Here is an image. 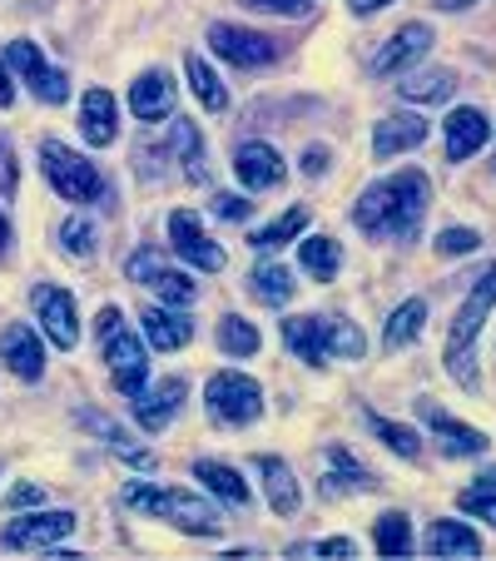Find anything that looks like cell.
Listing matches in <instances>:
<instances>
[{
  "instance_id": "6da1fadb",
  "label": "cell",
  "mask_w": 496,
  "mask_h": 561,
  "mask_svg": "<svg viewBox=\"0 0 496 561\" xmlns=\"http://www.w3.org/2000/svg\"><path fill=\"white\" fill-rule=\"evenodd\" d=\"M427 199H432V184L423 170H397L388 180L368 184L353 204V224L372 239H388V244H412L417 229L427 219Z\"/></svg>"
},
{
  "instance_id": "7a4b0ae2",
  "label": "cell",
  "mask_w": 496,
  "mask_h": 561,
  "mask_svg": "<svg viewBox=\"0 0 496 561\" xmlns=\"http://www.w3.org/2000/svg\"><path fill=\"white\" fill-rule=\"evenodd\" d=\"M125 507L145 512V517H159V522H174V527L189 531V537H219V527H223L219 512L204 497H194V492H170V488H145V482H135V488H125Z\"/></svg>"
},
{
  "instance_id": "3957f363",
  "label": "cell",
  "mask_w": 496,
  "mask_h": 561,
  "mask_svg": "<svg viewBox=\"0 0 496 561\" xmlns=\"http://www.w3.org/2000/svg\"><path fill=\"white\" fill-rule=\"evenodd\" d=\"M496 304V264L486 268V278H476L472 298L462 304V313L452 318V329H447V368H452L457 382H466L472 388L476 373H472V348H476V333H482L486 313H492Z\"/></svg>"
},
{
  "instance_id": "277c9868",
  "label": "cell",
  "mask_w": 496,
  "mask_h": 561,
  "mask_svg": "<svg viewBox=\"0 0 496 561\" xmlns=\"http://www.w3.org/2000/svg\"><path fill=\"white\" fill-rule=\"evenodd\" d=\"M41 170H45V180H50V190L60 194V199H70V204L100 199V170L85 154H74L70 145H60V139H45L41 145Z\"/></svg>"
},
{
  "instance_id": "5b68a950",
  "label": "cell",
  "mask_w": 496,
  "mask_h": 561,
  "mask_svg": "<svg viewBox=\"0 0 496 561\" xmlns=\"http://www.w3.org/2000/svg\"><path fill=\"white\" fill-rule=\"evenodd\" d=\"M204 398H209V417L223 427H243L264 413V388L249 373H214Z\"/></svg>"
},
{
  "instance_id": "8992f818",
  "label": "cell",
  "mask_w": 496,
  "mask_h": 561,
  "mask_svg": "<svg viewBox=\"0 0 496 561\" xmlns=\"http://www.w3.org/2000/svg\"><path fill=\"white\" fill-rule=\"evenodd\" d=\"M125 274L135 278V284L154 288L159 298H170V304H194V298H199V284H194L189 274H180V268H170V254L154 249V244H145L139 254H129Z\"/></svg>"
},
{
  "instance_id": "52a82bcc",
  "label": "cell",
  "mask_w": 496,
  "mask_h": 561,
  "mask_svg": "<svg viewBox=\"0 0 496 561\" xmlns=\"http://www.w3.org/2000/svg\"><path fill=\"white\" fill-rule=\"evenodd\" d=\"M209 50L223 55L229 65L239 70H258V65H274L284 55V45L274 35H258V31H243V25H209Z\"/></svg>"
},
{
  "instance_id": "ba28073f",
  "label": "cell",
  "mask_w": 496,
  "mask_h": 561,
  "mask_svg": "<svg viewBox=\"0 0 496 561\" xmlns=\"http://www.w3.org/2000/svg\"><path fill=\"white\" fill-rule=\"evenodd\" d=\"M5 60H11V70L25 75V85L35 90L41 105H65V100H70V80L45 65V55H41V45L35 41H11L5 45Z\"/></svg>"
},
{
  "instance_id": "9c48e42d",
  "label": "cell",
  "mask_w": 496,
  "mask_h": 561,
  "mask_svg": "<svg viewBox=\"0 0 496 561\" xmlns=\"http://www.w3.org/2000/svg\"><path fill=\"white\" fill-rule=\"evenodd\" d=\"M170 244H174V254L180 259H189L194 268H204V274H219L229 259H223V249L214 244L209 233H204V224H199V214L194 209H174L170 214Z\"/></svg>"
},
{
  "instance_id": "30bf717a",
  "label": "cell",
  "mask_w": 496,
  "mask_h": 561,
  "mask_svg": "<svg viewBox=\"0 0 496 561\" xmlns=\"http://www.w3.org/2000/svg\"><path fill=\"white\" fill-rule=\"evenodd\" d=\"M31 304H35V313H41L45 339H50L55 348L70 353L74 343H80V318H74V298L65 294V288H55V284H41V288L31 294Z\"/></svg>"
},
{
  "instance_id": "8fae6325",
  "label": "cell",
  "mask_w": 496,
  "mask_h": 561,
  "mask_svg": "<svg viewBox=\"0 0 496 561\" xmlns=\"http://www.w3.org/2000/svg\"><path fill=\"white\" fill-rule=\"evenodd\" d=\"M74 531V517L70 512H35V517H21L11 527L0 531V547L11 551H50L60 537Z\"/></svg>"
},
{
  "instance_id": "7c38bea8",
  "label": "cell",
  "mask_w": 496,
  "mask_h": 561,
  "mask_svg": "<svg viewBox=\"0 0 496 561\" xmlns=\"http://www.w3.org/2000/svg\"><path fill=\"white\" fill-rule=\"evenodd\" d=\"M378 488V477L368 472V467L358 462V457L348 453V447H327V457H323V482H318V492H323V502H338V497H348V492H372Z\"/></svg>"
},
{
  "instance_id": "4fadbf2b",
  "label": "cell",
  "mask_w": 496,
  "mask_h": 561,
  "mask_svg": "<svg viewBox=\"0 0 496 561\" xmlns=\"http://www.w3.org/2000/svg\"><path fill=\"white\" fill-rule=\"evenodd\" d=\"M233 174H239L243 190H274V184H284L288 164L274 145L249 139V145H239V154H233Z\"/></svg>"
},
{
  "instance_id": "5bb4252c",
  "label": "cell",
  "mask_w": 496,
  "mask_h": 561,
  "mask_svg": "<svg viewBox=\"0 0 496 561\" xmlns=\"http://www.w3.org/2000/svg\"><path fill=\"white\" fill-rule=\"evenodd\" d=\"M105 363L109 373H115V388L125 392V398H135V392H145V343L135 339V333H109L105 339Z\"/></svg>"
},
{
  "instance_id": "9a60e30c",
  "label": "cell",
  "mask_w": 496,
  "mask_h": 561,
  "mask_svg": "<svg viewBox=\"0 0 496 561\" xmlns=\"http://www.w3.org/2000/svg\"><path fill=\"white\" fill-rule=\"evenodd\" d=\"M427 45H432V25H423V21L402 25V31L392 35V41L382 45L378 55H372V75H397V70H407L412 60H423V55H427Z\"/></svg>"
},
{
  "instance_id": "2e32d148",
  "label": "cell",
  "mask_w": 496,
  "mask_h": 561,
  "mask_svg": "<svg viewBox=\"0 0 496 561\" xmlns=\"http://www.w3.org/2000/svg\"><path fill=\"white\" fill-rule=\"evenodd\" d=\"M417 413H423V423L437 433V443H442L447 457H476V453H486V433H476V427L447 417L437 403H427V398H423V403H417Z\"/></svg>"
},
{
  "instance_id": "e0dca14e",
  "label": "cell",
  "mask_w": 496,
  "mask_h": 561,
  "mask_svg": "<svg viewBox=\"0 0 496 561\" xmlns=\"http://www.w3.org/2000/svg\"><path fill=\"white\" fill-rule=\"evenodd\" d=\"M180 403H184V378H164L159 388L135 392V398H129V408H135V423L145 427V433H159V427L180 413Z\"/></svg>"
},
{
  "instance_id": "ac0fdd59",
  "label": "cell",
  "mask_w": 496,
  "mask_h": 561,
  "mask_svg": "<svg viewBox=\"0 0 496 561\" xmlns=\"http://www.w3.org/2000/svg\"><path fill=\"white\" fill-rule=\"evenodd\" d=\"M0 358H5V368H11L15 378H25V382H35L45 373V348H41V339H35L25 323H11V329L0 333Z\"/></svg>"
},
{
  "instance_id": "d6986e66",
  "label": "cell",
  "mask_w": 496,
  "mask_h": 561,
  "mask_svg": "<svg viewBox=\"0 0 496 561\" xmlns=\"http://www.w3.org/2000/svg\"><path fill=\"white\" fill-rule=\"evenodd\" d=\"M486 135H492V125H486L482 110H472V105L452 110V115H447V159H452V164L472 159L476 149L486 145Z\"/></svg>"
},
{
  "instance_id": "ffe728a7",
  "label": "cell",
  "mask_w": 496,
  "mask_h": 561,
  "mask_svg": "<svg viewBox=\"0 0 496 561\" xmlns=\"http://www.w3.org/2000/svg\"><path fill=\"white\" fill-rule=\"evenodd\" d=\"M174 110V80L164 70H145L129 85V115L135 119H164Z\"/></svg>"
},
{
  "instance_id": "44dd1931",
  "label": "cell",
  "mask_w": 496,
  "mask_h": 561,
  "mask_svg": "<svg viewBox=\"0 0 496 561\" xmlns=\"http://www.w3.org/2000/svg\"><path fill=\"white\" fill-rule=\"evenodd\" d=\"M427 139V119L417 115H388L372 125V154L378 159H392L402 154V149H417Z\"/></svg>"
},
{
  "instance_id": "7402d4cb",
  "label": "cell",
  "mask_w": 496,
  "mask_h": 561,
  "mask_svg": "<svg viewBox=\"0 0 496 561\" xmlns=\"http://www.w3.org/2000/svg\"><path fill=\"white\" fill-rule=\"evenodd\" d=\"M258 477H264V492H268V507L278 512V517H293L298 507H303V492H298L293 472H288L284 457H258Z\"/></svg>"
},
{
  "instance_id": "603a6c76",
  "label": "cell",
  "mask_w": 496,
  "mask_h": 561,
  "mask_svg": "<svg viewBox=\"0 0 496 561\" xmlns=\"http://www.w3.org/2000/svg\"><path fill=\"white\" fill-rule=\"evenodd\" d=\"M115 95L109 90H90L85 100H80V135L90 139L95 149L115 145Z\"/></svg>"
},
{
  "instance_id": "cb8c5ba5",
  "label": "cell",
  "mask_w": 496,
  "mask_h": 561,
  "mask_svg": "<svg viewBox=\"0 0 496 561\" xmlns=\"http://www.w3.org/2000/svg\"><path fill=\"white\" fill-rule=\"evenodd\" d=\"M284 343H288V353H293L298 363H308V368L327 363V348H323V318H313V313L288 318V323H284Z\"/></svg>"
},
{
  "instance_id": "d4e9b609",
  "label": "cell",
  "mask_w": 496,
  "mask_h": 561,
  "mask_svg": "<svg viewBox=\"0 0 496 561\" xmlns=\"http://www.w3.org/2000/svg\"><path fill=\"white\" fill-rule=\"evenodd\" d=\"M145 339L159 353H174L194 339V323L184 313H174V308H145Z\"/></svg>"
},
{
  "instance_id": "484cf974",
  "label": "cell",
  "mask_w": 496,
  "mask_h": 561,
  "mask_svg": "<svg viewBox=\"0 0 496 561\" xmlns=\"http://www.w3.org/2000/svg\"><path fill=\"white\" fill-rule=\"evenodd\" d=\"M457 90V75L452 70H423V75H402L397 95L402 100H417V105H447Z\"/></svg>"
},
{
  "instance_id": "4316f807",
  "label": "cell",
  "mask_w": 496,
  "mask_h": 561,
  "mask_svg": "<svg viewBox=\"0 0 496 561\" xmlns=\"http://www.w3.org/2000/svg\"><path fill=\"white\" fill-rule=\"evenodd\" d=\"M194 477H199V482H209V492H214V497H223L229 507H249V502H254L249 482H243L233 467H223V462H209V457H204V462H194Z\"/></svg>"
},
{
  "instance_id": "83f0119b",
  "label": "cell",
  "mask_w": 496,
  "mask_h": 561,
  "mask_svg": "<svg viewBox=\"0 0 496 561\" xmlns=\"http://www.w3.org/2000/svg\"><path fill=\"white\" fill-rule=\"evenodd\" d=\"M170 145L180 149V159H184V180H189V184L209 180V164H204V135H199V125H194V119H174V125H170Z\"/></svg>"
},
{
  "instance_id": "f1b7e54d",
  "label": "cell",
  "mask_w": 496,
  "mask_h": 561,
  "mask_svg": "<svg viewBox=\"0 0 496 561\" xmlns=\"http://www.w3.org/2000/svg\"><path fill=\"white\" fill-rule=\"evenodd\" d=\"M249 294L268 308H284L288 298L298 294V278H293V268H284V264H264L249 274Z\"/></svg>"
},
{
  "instance_id": "f546056e",
  "label": "cell",
  "mask_w": 496,
  "mask_h": 561,
  "mask_svg": "<svg viewBox=\"0 0 496 561\" xmlns=\"http://www.w3.org/2000/svg\"><path fill=\"white\" fill-rule=\"evenodd\" d=\"M427 551H432V557H482V537L466 531L462 522H432Z\"/></svg>"
},
{
  "instance_id": "4dcf8cb0",
  "label": "cell",
  "mask_w": 496,
  "mask_h": 561,
  "mask_svg": "<svg viewBox=\"0 0 496 561\" xmlns=\"http://www.w3.org/2000/svg\"><path fill=\"white\" fill-rule=\"evenodd\" d=\"M298 259H303V268L313 278H338V268H343V249H338V239H327V233H318V239H303L298 244Z\"/></svg>"
},
{
  "instance_id": "1f68e13d",
  "label": "cell",
  "mask_w": 496,
  "mask_h": 561,
  "mask_svg": "<svg viewBox=\"0 0 496 561\" xmlns=\"http://www.w3.org/2000/svg\"><path fill=\"white\" fill-rule=\"evenodd\" d=\"M303 229H308V209H303V204H298V209L278 214L274 224H264V229H254V233H249V249H264V254H268V249H284L288 239H298V233H303Z\"/></svg>"
},
{
  "instance_id": "d6a6232c",
  "label": "cell",
  "mask_w": 496,
  "mask_h": 561,
  "mask_svg": "<svg viewBox=\"0 0 496 561\" xmlns=\"http://www.w3.org/2000/svg\"><path fill=\"white\" fill-rule=\"evenodd\" d=\"M372 547H378V557H407V551H412L407 512H382L378 527H372Z\"/></svg>"
},
{
  "instance_id": "836d02e7",
  "label": "cell",
  "mask_w": 496,
  "mask_h": 561,
  "mask_svg": "<svg viewBox=\"0 0 496 561\" xmlns=\"http://www.w3.org/2000/svg\"><path fill=\"white\" fill-rule=\"evenodd\" d=\"M184 70H189V85H194V95H199V105H209L214 115H219V110L229 105V90H223V80L209 70V60H204V55H189Z\"/></svg>"
},
{
  "instance_id": "e575fe53",
  "label": "cell",
  "mask_w": 496,
  "mask_h": 561,
  "mask_svg": "<svg viewBox=\"0 0 496 561\" xmlns=\"http://www.w3.org/2000/svg\"><path fill=\"white\" fill-rule=\"evenodd\" d=\"M258 329L249 323V318H239V313H223L219 318V348L229 353V358H249V353H258Z\"/></svg>"
},
{
  "instance_id": "d590c367",
  "label": "cell",
  "mask_w": 496,
  "mask_h": 561,
  "mask_svg": "<svg viewBox=\"0 0 496 561\" xmlns=\"http://www.w3.org/2000/svg\"><path fill=\"white\" fill-rule=\"evenodd\" d=\"M423 323H427V304H423V298H407V304L392 313V323H388V333H382V343H388V348H407V343L423 333Z\"/></svg>"
},
{
  "instance_id": "8d00e7d4",
  "label": "cell",
  "mask_w": 496,
  "mask_h": 561,
  "mask_svg": "<svg viewBox=\"0 0 496 561\" xmlns=\"http://www.w3.org/2000/svg\"><path fill=\"white\" fill-rule=\"evenodd\" d=\"M323 348L327 358H362L368 343H362V333L353 329L348 318H323Z\"/></svg>"
},
{
  "instance_id": "74e56055",
  "label": "cell",
  "mask_w": 496,
  "mask_h": 561,
  "mask_svg": "<svg viewBox=\"0 0 496 561\" xmlns=\"http://www.w3.org/2000/svg\"><path fill=\"white\" fill-rule=\"evenodd\" d=\"M457 507L472 512V517H482L486 527H496V467H486V472L476 477L472 488L457 497Z\"/></svg>"
},
{
  "instance_id": "f35d334b",
  "label": "cell",
  "mask_w": 496,
  "mask_h": 561,
  "mask_svg": "<svg viewBox=\"0 0 496 561\" xmlns=\"http://www.w3.org/2000/svg\"><path fill=\"white\" fill-rule=\"evenodd\" d=\"M368 427L392 447V453H402V457H423V437L412 433L407 423H392V417H378V413H372V417H368Z\"/></svg>"
},
{
  "instance_id": "ab89813d",
  "label": "cell",
  "mask_w": 496,
  "mask_h": 561,
  "mask_svg": "<svg viewBox=\"0 0 496 561\" xmlns=\"http://www.w3.org/2000/svg\"><path fill=\"white\" fill-rule=\"evenodd\" d=\"M60 244L70 259H95V229L90 219H65L60 224Z\"/></svg>"
},
{
  "instance_id": "60d3db41",
  "label": "cell",
  "mask_w": 496,
  "mask_h": 561,
  "mask_svg": "<svg viewBox=\"0 0 496 561\" xmlns=\"http://www.w3.org/2000/svg\"><path fill=\"white\" fill-rule=\"evenodd\" d=\"M476 244H482V233L476 229H442L437 233V254L442 259H462V254H472Z\"/></svg>"
},
{
  "instance_id": "b9f144b4",
  "label": "cell",
  "mask_w": 496,
  "mask_h": 561,
  "mask_svg": "<svg viewBox=\"0 0 496 561\" xmlns=\"http://www.w3.org/2000/svg\"><path fill=\"white\" fill-rule=\"evenodd\" d=\"M243 5H249V11H264V15H308L313 11V0H243Z\"/></svg>"
},
{
  "instance_id": "7bdbcfd3",
  "label": "cell",
  "mask_w": 496,
  "mask_h": 561,
  "mask_svg": "<svg viewBox=\"0 0 496 561\" xmlns=\"http://www.w3.org/2000/svg\"><path fill=\"white\" fill-rule=\"evenodd\" d=\"M293 551H303V557H358V547H353L348 537H327V541H303V547H293Z\"/></svg>"
},
{
  "instance_id": "ee69618b",
  "label": "cell",
  "mask_w": 496,
  "mask_h": 561,
  "mask_svg": "<svg viewBox=\"0 0 496 561\" xmlns=\"http://www.w3.org/2000/svg\"><path fill=\"white\" fill-rule=\"evenodd\" d=\"M214 214H219V219H229V224H243L249 214H254V204L243 199V194H214Z\"/></svg>"
},
{
  "instance_id": "f6af8a7d",
  "label": "cell",
  "mask_w": 496,
  "mask_h": 561,
  "mask_svg": "<svg viewBox=\"0 0 496 561\" xmlns=\"http://www.w3.org/2000/svg\"><path fill=\"white\" fill-rule=\"evenodd\" d=\"M15 184H21V170H15V149H11V139H0V194H15Z\"/></svg>"
},
{
  "instance_id": "bcb514c9",
  "label": "cell",
  "mask_w": 496,
  "mask_h": 561,
  "mask_svg": "<svg viewBox=\"0 0 496 561\" xmlns=\"http://www.w3.org/2000/svg\"><path fill=\"white\" fill-rule=\"evenodd\" d=\"M35 502H45V488H35V482H21V488L5 492V512H15V507H35Z\"/></svg>"
},
{
  "instance_id": "7dc6e473",
  "label": "cell",
  "mask_w": 496,
  "mask_h": 561,
  "mask_svg": "<svg viewBox=\"0 0 496 561\" xmlns=\"http://www.w3.org/2000/svg\"><path fill=\"white\" fill-rule=\"evenodd\" d=\"M119 329H125L119 308H100V318H95V333H100V339H109V333H119Z\"/></svg>"
},
{
  "instance_id": "c3c4849f",
  "label": "cell",
  "mask_w": 496,
  "mask_h": 561,
  "mask_svg": "<svg viewBox=\"0 0 496 561\" xmlns=\"http://www.w3.org/2000/svg\"><path fill=\"white\" fill-rule=\"evenodd\" d=\"M15 105V85H11V70H5V55H0V110Z\"/></svg>"
},
{
  "instance_id": "681fc988",
  "label": "cell",
  "mask_w": 496,
  "mask_h": 561,
  "mask_svg": "<svg viewBox=\"0 0 496 561\" xmlns=\"http://www.w3.org/2000/svg\"><path fill=\"white\" fill-rule=\"evenodd\" d=\"M323 164H327V149L313 145V149L303 154V174H323Z\"/></svg>"
},
{
  "instance_id": "f907efd6",
  "label": "cell",
  "mask_w": 496,
  "mask_h": 561,
  "mask_svg": "<svg viewBox=\"0 0 496 561\" xmlns=\"http://www.w3.org/2000/svg\"><path fill=\"white\" fill-rule=\"evenodd\" d=\"M348 5H353V11H358V15H372V11H382L388 0H348Z\"/></svg>"
},
{
  "instance_id": "816d5d0a",
  "label": "cell",
  "mask_w": 496,
  "mask_h": 561,
  "mask_svg": "<svg viewBox=\"0 0 496 561\" xmlns=\"http://www.w3.org/2000/svg\"><path fill=\"white\" fill-rule=\"evenodd\" d=\"M437 11H466V5H476V0H432Z\"/></svg>"
},
{
  "instance_id": "f5cc1de1",
  "label": "cell",
  "mask_w": 496,
  "mask_h": 561,
  "mask_svg": "<svg viewBox=\"0 0 496 561\" xmlns=\"http://www.w3.org/2000/svg\"><path fill=\"white\" fill-rule=\"evenodd\" d=\"M11 249V224H5V214H0V254Z\"/></svg>"
}]
</instances>
